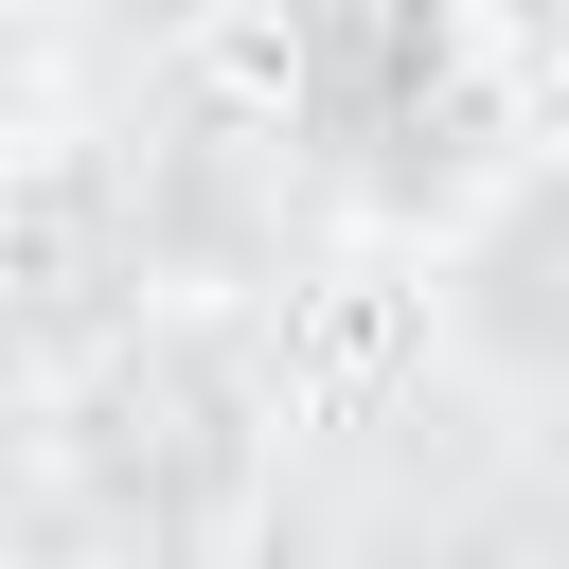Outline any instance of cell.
<instances>
[{"instance_id":"6da1fadb","label":"cell","mask_w":569,"mask_h":569,"mask_svg":"<svg viewBox=\"0 0 569 569\" xmlns=\"http://www.w3.org/2000/svg\"><path fill=\"white\" fill-rule=\"evenodd\" d=\"M71 498L124 551H213L267 498V391L231 356L213 302H124L107 338H71Z\"/></svg>"},{"instance_id":"3957f363","label":"cell","mask_w":569,"mask_h":569,"mask_svg":"<svg viewBox=\"0 0 569 569\" xmlns=\"http://www.w3.org/2000/svg\"><path fill=\"white\" fill-rule=\"evenodd\" d=\"M427 338L498 409H569V142H498L427 196Z\"/></svg>"},{"instance_id":"277c9868","label":"cell","mask_w":569,"mask_h":569,"mask_svg":"<svg viewBox=\"0 0 569 569\" xmlns=\"http://www.w3.org/2000/svg\"><path fill=\"white\" fill-rule=\"evenodd\" d=\"M36 142H53V36H36V0H0V196L36 178Z\"/></svg>"},{"instance_id":"7a4b0ae2","label":"cell","mask_w":569,"mask_h":569,"mask_svg":"<svg viewBox=\"0 0 569 569\" xmlns=\"http://www.w3.org/2000/svg\"><path fill=\"white\" fill-rule=\"evenodd\" d=\"M267 124L302 178L373 196V213H427L462 160L516 142L498 107V53L462 36V0H284L267 36Z\"/></svg>"}]
</instances>
